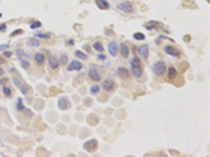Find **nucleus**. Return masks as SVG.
I'll use <instances>...</instances> for the list:
<instances>
[{"instance_id": "aec40b11", "label": "nucleus", "mask_w": 210, "mask_h": 157, "mask_svg": "<svg viewBox=\"0 0 210 157\" xmlns=\"http://www.w3.org/2000/svg\"><path fill=\"white\" fill-rule=\"evenodd\" d=\"M140 64H141V60H140L138 57H135V58H132V59L130 60V66H131V67L140 66Z\"/></svg>"}, {"instance_id": "c85d7f7f", "label": "nucleus", "mask_w": 210, "mask_h": 157, "mask_svg": "<svg viewBox=\"0 0 210 157\" xmlns=\"http://www.w3.org/2000/svg\"><path fill=\"white\" fill-rule=\"evenodd\" d=\"M30 27H31V30H36V28H39V27H41V22H39V21H35L34 23H32L30 25Z\"/></svg>"}, {"instance_id": "cd10ccee", "label": "nucleus", "mask_w": 210, "mask_h": 157, "mask_svg": "<svg viewBox=\"0 0 210 157\" xmlns=\"http://www.w3.org/2000/svg\"><path fill=\"white\" fill-rule=\"evenodd\" d=\"M17 109L19 111H23L25 109L23 104H22V99H21V98H18V101H17Z\"/></svg>"}, {"instance_id": "e433bc0d", "label": "nucleus", "mask_w": 210, "mask_h": 157, "mask_svg": "<svg viewBox=\"0 0 210 157\" xmlns=\"http://www.w3.org/2000/svg\"><path fill=\"white\" fill-rule=\"evenodd\" d=\"M98 59H99V60H105V59H106V57H105L104 55H99V56H98Z\"/></svg>"}, {"instance_id": "a211bd4d", "label": "nucleus", "mask_w": 210, "mask_h": 157, "mask_svg": "<svg viewBox=\"0 0 210 157\" xmlns=\"http://www.w3.org/2000/svg\"><path fill=\"white\" fill-rule=\"evenodd\" d=\"M27 44H29L31 47H39L40 42L36 38H30L29 40H27Z\"/></svg>"}, {"instance_id": "c756f323", "label": "nucleus", "mask_w": 210, "mask_h": 157, "mask_svg": "<svg viewBox=\"0 0 210 157\" xmlns=\"http://www.w3.org/2000/svg\"><path fill=\"white\" fill-rule=\"evenodd\" d=\"M3 93H4V95H6V96H11V94H12V91H11V89L9 88V87H5V86H3Z\"/></svg>"}, {"instance_id": "f257e3e1", "label": "nucleus", "mask_w": 210, "mask_h": 157, "mask_svg": "<svg viewBox=\"0 0 210 157\" xmlns=\"http://www.w3.org/2000/svg\"><path fill=\"white\" fill-rule=\"evenodd\" d=\"M117 9L120 10L126 14H131L135 12V9H134V5L130 1H122L120 3L117 4Z\"/></svg>"}, {"instance_id": "7ed1b4c3", "label": "nucleus", "mask_w": 210, "mask_h": 157, "mask_svg": "<svg viewBox=\"0 0 210 157\" xmlns=\"http://www.w3.org/2000/svg\"><path fill=\"white\" fill-rule=\"evenodd\" d=\"M58 106H59V108L61 110H67V109L71 108L72 104H71V102H69V99L67 97L62 96L58 99Z\"/></svg>"}, {"instance_id": "393cba45", "label": "nucleus", "mask_w": 210, "mask_h": 157, "mask_svg": "<svg viewBox=\"0 0 210 157\" xmlns=\"http://www.w3.org/2000/svg\"><path fill=\"white\" fill-rule=\"evenodd\" d=\"M90 92H92V94H97L100 92V87L98 86V85H94V86L90 87Z\"/></svg>"}, {"instance_id": "0eeeda50", "label": "nucleus", "mask_w": 210, "mask_h": 157, "mask_svg": "<svg viewBox=\"0 0 210 157\" xmlns=\"http://www.w3.org/2000/svg\"><path fill=\"white\" fill-rule=\"evenodd\" d=\"M88 76H89L90 80H93V81H95V82H99V81L101 80V74L98 72L97 69H95V68H93V67L90 68V70H89Z\"/></svg>"}, {"instance_id": "412c9836", "label": "nucleus", "mask_w": 210, "mask_h": 157, "mask_svg": "<svg viewBox=\"0 0 210 157\" xmlns=\"http://www.w3.org/2000/svg\"><path fill=\"white\" fill-rule=\"evenodd\" d=\"M93 47H94L95 50L98 51V53H102L104 50V47H103V45L100 43V42H95L94 45H93Z\"/></svg>"}, {"instance_id": "9b49d317", "label": "nucleus", "mask_w": 210, "mask_h": 157, "mask_svg": "<svg viewBox=\"0 0 210 157\" xmlns=\"http://www.w3.org/2000/svg\"><path fill=\"white\" fill-rule=\"evenodd\" d=\"M102 86L105 90H107V91H110V90H113L114 87H115V82L111 80V78H107V80H105L102 84Z\"/></svg>"}, {"instance_id": "dca6fc26", "label": "nucleus", "mask_w": 210, "mask_h": 157, "mask_svg": "<svg viewBox=\"0 0 210 157\" xmlns=\"http://www.w3.org/2000/svg\"><path fill=\"white\" fill-rule=\"evenodd\" d=\"M96 4L100 10H106L109 8V3L106 0H96Z\"/></svg>"}, {"instance_id": "f03ea898", "label": "nucleus", "mask_w": 210, "mask_h": 157, "mask_svg": "<svg viewBox=\"0 0 210 157\" xmlns=\"http://www.w3.org/2000/svg\"><path fill=\"white\" fill-rule=\"evenodd\" d=\"M153 71L158 76H163L166 72V64L164 61H159L153 65Z\"/></svg>"}, {"instance_id": "2f4dec72", "label": "nucleus", "mask_w": 210, "mask_h": 157, "mask_svg": "<svg viewBox=\"0 0 210 157\" xmlns=\"http://www.w3.org/2000/svg\"><path fill=\"white\" fill-rule=\"evenodd\" d=\"M19 88H20V92L22 94H26V92H27V88H26V86H19Z\"/></svg>"}, {"instance_id": "58836bf2", "label": "nucleus", "mask_w": 210, "mask_h": 157, "mask_svg": "<svg viewBox=\"0 0 210 157\" xmlns=\"http://www.w3.org/2000/svg\"><path fill=\"white\" fill-rule=\"evenodd\" d=\"M2 73H3V70H2V69H1V68H0V75H1V74H2Z\"/></svg>"}, {"instance_id": "5701e85b", "label": "nucleus", "mask_w": 210, "mask_h": 157, "mask_svg": "<svg viewBox=\"0 0 210 157\" xmlns=\"http://www.w3.org/2000/svg\"><path fill=\"white\" fill-rule=\"evenodd\" d=\"M30 66H31V63H30L29 61H26V60H23V59H21V67H22L23 69L27 70V69L30 68Z\"/></svg>"}, {"instance_id": "f704fd0d", "label": "nucleus", "mask_w": 210, "mask_h": 157, "mask_svg": "<svg viewBox=\"0 0 210 157\" xmlns=\"http://www.w3.org/2000/svg\"><path fill=\"white\" fill-rule=\"evenodd\" d=\"M11 56H12V53L11 51H4L3 53V57H5V58H10Z\"/></svg>"}, {"instance_id": "bb28decb", "label": "nucleus", "mask_w": 210, "mask_h": 157, "mask_svg": "<svg viewBox=\"0 0 210 157\" xmlns=\"http://www.w3.org/2000/svg\"><path fill=\"white\" fill-rule=\"evenodd\" d=\"M67 62H68V58H67V56H65V55H62V56L60 57V63H59V64H62V65H66Z\"/></svg>"}, {"instance_id": "4468645a", "label": "nucleus", "mask_w": 210, "mask_h": 157, "mask_svg": "<svg viewBox=\"0 0 210 157\" xmlns=\"http://www.w3.org/2000/svg\"><path fill=\"white\" fill-rule=\"evenodd\" d=\"M167 75H168V78H169L170 81H173L174 78L177 77V75H178V71H177V69L174 68L173 66H170L169 68H168Z\"/></svg>"}, {"instance_id": "39448f33", "label": "nucleus", "mask_w": 210, "mask_h": 157, "mask_svg": "<svg viewBox=\"0 0 210 157\" xmlns=\"http://www.w3.org/2000/svg\"><path fill=\"white\" fill-rule=\"evenodd\" d=\"M84 149L88 152H94L95 150L98 148V141L96 139H89L88 141H86L85 144L83 145Z\"/></svg>"}, {"instance_id": "2eb2a0df", "label": "nucleus", "mask_w": 210, "mask_h": 157, "mask_svg": "<svg viewBox=\"0 0 210 157\" xmlns=\"http://www.w3.org/2000/svg\"><path fill=\"white\" fill-rule=\"evenodd\" d=\"M131 73L134 74L135 77L139 78L141 77L143 74V69L141 68V66H137V67H131Z\"/></svg>"}, {"instance_id": "b1692460", "label": "nucleus", "mask_w": 210, "mask_h": 157, "mask_svg": "<svg viewBox=\"0 0 210 157\" xmlns=\"http://www.w3.org/2000/svg\"><path fill=\"white\" fill-rule=\"evenodd\" d=\"M35 37H38L40 39H50L51 35L50 34H41V33H36L35 34Z\"/></svg>"}, {"instance_id": "6e6552de", "label": "nucleus", "mask_w": 210, "mask_h": 157, "mask_svg": "<svg viewBox=\"0 0 210 157\" xmlns=\"http://www.w3.org/2000/svg\"><path fill=\"white\" fill-rule=\"evenodd\" d=\"M164 50L167 55H169V56H172V57H180V51L178 50V49L176 47H173V46H169V45H167L164 47Z\"/></svg>"}, {"instance_id": "ddd939ff", "label": "nucleus", "mask_w": 210, "mask_h": 157, "mask_svg": "<svg viewBox=\"0 0 210 157\" xmlns=\"http://www.w3.org/2000/svg\"><path fill=\"white\" fill-rule=\"evenodd\" d=\"M148 51H149V46L147 44H143L139 47V54L145 59L148 57Z\"/></svg>"}, {"instance_id": "1a4fd4ad", "label": "nucleus", "mask_w": 210, "mask_h": 157, "mask_svg": "<svg viewBox=\"0 0 210 157\" xmlns=\"http://www.w3.org/2000/svg\"><path fill=\"white\" fill-rule=\"evenodd\" d=\"M118 75L120 78H122V80H124V78H127L129 77L130 75V72H129V70L127 68H125V67H119L118 68Z\"/></svg>"}, {"instance_id": "4c0bfd02", "label": "nucleus", "mask_w": 210, "mask_h": 157, "mask_svg": "<svg viewBox=\"0 0 210 157\" xmlns=\"http://www.w3.org/2000/svg\"><path fill=\"white\" fill-rule=\"evenodd\" d=\"M68 43H69V44H72V45H73V44L75 43V42H74L73 40H71V41H68Z\"/></svg>"}, {"instance_id": "20e7f679", "label": "nucleus", "mask_w": 210, "mask_h": 157, "mask_svg": "<svg viewBox=\"0 0 210 157\" xmlns=\"http://www.w3.org/2000/svg\"><path fill=\"white\" fill-rule=\"evenodd\" d=\"M107 49H108V53H109V55L111 57H116L118 51H119V44L117 43L116 41H110L108 43Z\"/></svg>"}, {"instance_id": "6ab92c4d", "label": "nucleus", "mask_w": 210, "mask_h": 157, "mask_svg": "<svg viewBox=\"0 0 210 157\" xmlns=\"http://www.w3.org/2000/svg\"><path fill=\"white\" fill-rule=\"evenodd\" d=\"M16 54H17V56L19 57L20 59H29L30 58V55L27 54L26 51H24L23 49H17Z\"/></svg>"}, {"instance_id": "f8f14e48", "label": "nucleus", "mask_w": 210, "mask_h": 157, "mask_svg": "<svg viewBox=\"0 0 210 157\" xmlns=\"http://www.w3.org/2000/svg\"><path fill=\"white\" fill-rule=\"evenodd\" d=\"M34 60L38 65H42V64H44V62H45V56L42 53H37L34 56Z\"/></svg>"}, {"instance_id": "c9c22d12", "label": "nucleus", "mask_w": 210, "mask_h": 157, "mask_svg": "<svg viewBox=\"0 0 210 157\" xmlns=\"http://www.w3.org/2000/svg\"><path fill=\"white\" fill-rule=\"evenodd\" d=\"M156 26H157L156 24H155V25H147V24L145 25V27L147 28V30H152V28H155Z\"/></svg>"}, {"instance_id": "4be33fe9", "label": "nucleus", "mask_w": 210, "mask_h": 157, "mask_svg": "<svg viewBox=\"0 0 210 157\" xmlns=\"http://www.w3.org/2000/svg\"><path fill=\"white\" fill-rule=\"evenodd\" d=\"M75 56L77 57V58H79L80 60H83V61L87 60V56L84 54V53L80 51V50H76V51H75Z\"/></svg>"}, {"instance_id": "7c9ffc66", "label": "nucleus", "mask_w": 210, "mask_h": 157, "mask_svg": "<svg viewBox=\"0 0 210 157\" xmlns=\"http://www.w3.org/2000/svg\"><path fill=\"white\" fill-rule=\"evenodd\" d=\"M13 83H14V85H15V86H17V87H19L20 85H21L20 78L17 77V76H14V77H13Z\"/></svg>"}, {"instance_id": "473e14b6", "label": "nucleus", "mask_w": 210, "mask_h": 157, "mask_svg": "<svg viewBox=\"0 0 210 157\" xmlns=\"http://www.w3.org/2000/svg\"><path fill=\"white\" fill-rule=\"evenodd\" d=\"M21 33H22V30H17L16 32L12 33V34L10 35V37H14V36H16V35H18V34H21Z\"/></svg>"}, {"instance_id": "9d476101", "label": "nucleus", "mask_w": 210, "mask_h": 157, "mask_svg": "<svg viewBox=\"0 0 210 157\" xmlns=\"http://www.w3.org/2000/svg\"><path fill=\"white\" fill-rule=\"evenodd\" d=\"M48 66H50V68L53 69V70L57 69L59 67V61H58V59L56 58V57H53V56L48 57Z\"/></svg>"}, {"instance_id": "72a5a7b5", "label": "nucleus", "mask_w": 210, "mask_h": 157, "mask_svg": "<svg viewBox=\"0 0 210 157\" xmlns=\"http://www.w3.org/2000/svg\"><path fill=\"white\" fill-rule=\"evenodd\" d=\"M5 30H6V25L4 23L0 24V32H5Z\"/></svg>"}, {"instance_id": "a878e982", "label": "nucleus", "mask_w": 210, "mask_h": 157, "mask_svg": "<svg viewBox=\"0 0 210 157\" xmlns=\"http://www.w3.org/2000/svg\"><path fill=\"white\" fill-rule=\"evenodd\" d=\"M134 39H136V40H144L145 39V35L144 34H142V33H136V34H134Z\"/></svg>"}, {"instance_id": "f3484780", "label": "nucleus", "mask_w": 210, "mask_h": 157, "mask_svg": "<svg viewBox=\"0 0 210 157\" xmlns=\"http://www.w3.org/2000/svg\"><path fill=\"white\" fill-rule=\"evenodd\" d=\"M121 55L123 56V58H127L129 56V47L126 43L121 44Z\"/></svg>"}, {"instance_id": "423d86ee", "label": "nucleus", "mask_w": 210, "mask_h": 157, "mask_svg": "<svg viewBox=\"0 0 210 157\" xmlns=\"http://www.w3.org/2000/svg\"><path fill=\"white\" fill-rule=\"evenodd\" d=\"M83 67V65L80 63V61H77V60H73L71 62V64H68V66H67V70L68 71H73V70H77V71H79L81 70Z\"/></svg>"}]
</instances>
